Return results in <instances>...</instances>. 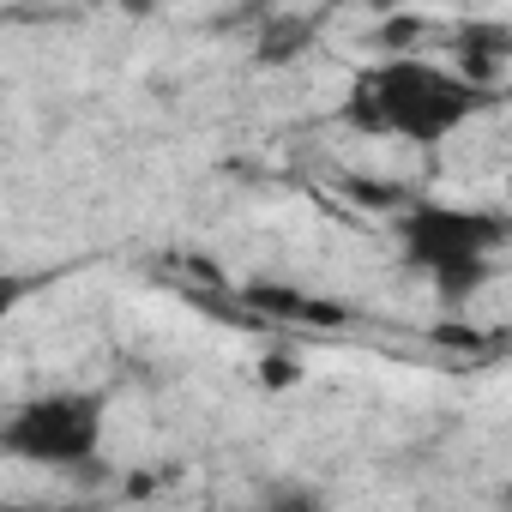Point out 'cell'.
<instances>
[{"instance_id":"6da1fadb","label":"cell","mask_w":512,"mask_h":512,"mask_svg":"<svg viewBox=\"0 0 512 512\" xmlns=\"http://www.w3.org/2000/svg\"><path fill=\"white\" fill-rule=\"evenodd\" d=\"M494 103V85L464 79L458 67H440L428 55H386L368 61L344 91V127L362 139H410V145H446L458 127H470Z\"/></svg>"},{"instance_id":"7a4b0ae2","label":"cell","mask_w":512,"mask_h":512,"mask_svg":"<svg viewBox=\"0 0 512 512\" xmlns=\"http://www.w3.org/2000/svg\"><path fill=\"white\" fill-rule=\"evenodd\" d=\"M512 241V217L488 205H440V199H410L398 217V253L404 266L422 272L446 302H470Z\"/></svg>"},{"instance_id":"3957f363","label":"cell","mask_w":512,"mask_h":512,"mask_svg":"<svg viewBox=\"0 0 512 512\" xmlns=\"http://www.w3.org/2000/svg\"><path fill=\"white\" fill-rule=\"evenodd\" d=\"M0 452L37 470H91L103 452V392H37L0 422Z\"/></svg>"},{"instance_id":"277c9868","label":"cell","mask_w":512,"mask_h":512,"mask_svg":"<svg viewBox=\"0 0 512 512\" xmlns=\"http://www.w3.org/2000/svg\"><path fill=\"white\" fill-rule=\"evenodd\" d=\"M247 302L253 308H266V314H284V320H314V326H338L344 320V308H332V302H308V296H290V290H247Z\"/></svg>"},{"instance_id":"5b68a950","label":"cell","mask_w":512,"mask_h":512,"mask_svg":"<svg viewBox=\"0 0 512 512\" xmlns=\"http://www.w3.org/2000/svg\"><path fill=\"white\" fill-rule=\"evenodd\" d=\"M308 37H314V19H278V25L260 37V61H266V67H284V61L302 55Z\"/></svg>"},{"instance_id":"8992f818","label":"cell","mask_w":512,"mask_h":512,"mask_svg":"<svg viewBox=\"0 0 512 512\" xmlns=\"http://www.w3.org/2000/svg\"><path fill=\"white\" fill-rule=\"evenodd\" d=\"M37 284L25 278V272H0V332H7V320L25 308V296H31Z\"/></svg>"},{"instance_id":"52a82bcc","label":"cell","mask_w":512,"mask_h":512,"mask_svg":"<svg viewBox=\"0 0 512 512\" xmlns=\"http://www.w3.org/2000/svg\"><path fill=\"white\" fill-rule=\"evenodd\" d=\"M0 512H97V506H55V500H0Z\"/></svg>"},{"instance_id":"ba28073f","label":"cell","mask_w":512,"mask_h":512,"mask_svg":"<svg viewBox=\"0 0 512 512\" xmlns=\"http://www.w3.org/2000/svg\"><path fill=\"white\" fill-rule=\"evenodd\" d=\"M205 512H223V506H205Z\"/></svg>"}]
</instances>
